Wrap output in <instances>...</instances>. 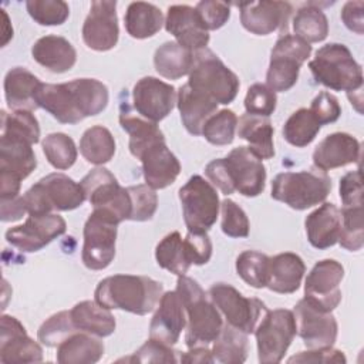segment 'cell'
Here are the masks:
<instances>
[{"label":"cell","instance_id":"cell-62","mask_svg":"<svg viewBox=\"0 0 364 364\" xmlns=\"http://www.w3.org/2000/svg\"><path fill=\"white\" fill-rule=\"evenodd\" d=\"M179 361L182 363H213L215 358L212 351L206 347H191L189 351L181 355Z\"/></svg>","mask_w":364,"mask_h":364},{"label":"cell","instance_id":"cell-61","mask_svg":"<svg viewBox=\"0 0 364 364\" xmlns=\"http://www.w3.org/2000/svg\"><path fill=\"white\" fill-rule=\"evenodd\" d=\"M26 205L23 200V196H17L14 199L1 200V220L3 222H11L20 219L26 213Z\"/></svg>","mask_w":364,"mask_h":364},{"label":"cell","instance_id":"cell-11","mask_svg":"<svg viewBox=\"0 0 364 364\" xmlns=\"http://www.w3.org/2000/svg\"><path fill=\"white\" fill-rule=\"evenodd\" d=\"M296 318L291 310H266L255 328L257 357L262 364L280 363L296 336Z\"/></svg>","mask_w":364,"mask_h":364},{"label":"cell","instance_id":"cell-8","mask_svg":"<svg viewBox=\"0 0 364 364\" xmlns=\"http://www.w3.org/2000/svg\"><path fill=\"white\" fill-rule=\"evenodd\" d=\"M92 210L100 212L119 225L129 220L131 200L127 188H122L117 178L102 166L91 169L80 182Z\"/></svg>","mask_w":364,"mask_h":364},{"label":"cell","instance_id":"cell-49","mask_svg":"<svg viewBox=\"0 0 364 364\" xmlns=\"http://www.w3.org/2000/svg\"><path fill=\"white\" fill-rule=\"evenodd\" d=\"M75 331L78 330L71 321L70 311H60L57 314H53L40 326L37 337L41 344L47 347H57L61 341H64L70 334Z\"/></svg>","mask_w":364,"mask_h":364},{"label":"cell","instance_id":"cell-46","mask_svg":"<svg viewBox=\"0 0 364 364\" xmlns=\"http://www.w3.org/2000/svg\"><path fill=\"white\" fill-rule=\"evenodd\" d=\"M341 228L338 243L341 247L357 252L364 245V216L363 206H347L340 210Z\"/></svg>","mask_w":364,"mask_h":364},{"label":"cell","instance_id":"cell-44","mask_svg":"<svg viewBox=\"0 0 364 364\" xmlns=\"http://www.w3.org/2000/svg\"><path fill=\"white\" fill-rule=\"evenodd\" d=\"M43 152L55 169H68L75 164L77 159V146L71 136L63 132L48 134L43 144Z\"/></svg>","mask_w":364,"mask_h":364},{"label":"cell","instance_id":"cell-59","mask_svg":"<svg viewBox=\"0 0 364 364\" xmlns=\"http://www.w3.org/2000/svg\"><path fill=\"white\" fill-rule=\"evenodd\" d=\"M205 175L212 182V185L216 186L222 193L230 195V193L235 192L233 188H232V183H230L223 158H218V159L210 161L205 168Z\"/></svg>","mask_w":364,"mask_h":364},{"label":"cell","instance_id":"cell-3","mask_svg":"<svg viewBox=\"0 0 364 364\" xmlns=\"http://www.w3.org/2000/svg\"><path fill=\"white\" fill-rule=\"evenodd\" d=\"M176 291L186 311V347H206L216 340L223 327L218 307L206 297L198 282L185 274L176 280Z\"/></svg>","mask_w":364,"mask_h":364},{"label":"cell","instance_id":"cell-26","mask_svg":"<svg viewBox=\"0 0 364 364\" xmlns=\"http://www.w3.org/2000/svg\"><path fill=\"white\" fill-rule=\"evenodd\" d=\"M33 145L18 136L0 134V176L26 179L37 166Z\"/></svg>","mask_w":364,"mask_h":364},{"label":"cell","instance_id":"cell-28","mask_svg":"<svg viewBox=\"0 0 364 364\" xmlns=\"http://www.w3.org/2000/svg\"><path fill=\"white\" fill-rule=\"evenodd\" d=\"M306 235L310 245L316 249H327L338 242L341 228L340 209L330 202L313 210L304 220Z\"/></svg>","mask_w":364,"mask_h":364},{"label":"cell","instance_id":"cell-13","mask_svg":"<svg viewBox=\"0 0 364 364\" xmlns=\"http://www.w3.org/2000/svg\"><path fill=\"white\" fill-rule=\"evenodd\" d=\"M117 223L105 215L92 210L84 225L81 259L90 270H102L115 256Z\"/></svg>","mask_w":364,"mask_h":364},{"label":"cell","instance_id":"cell-30","mask_svg":"<svg viewBox=\"0 0 364 364\" xmlns=\"http://www.w3.org/2000/svg\"><path fill=\"white\" fill-rule=\"evenodd\" d=\"M306 273L303 259L291 252L279 253L269 259V276L266 287L274 293H294Z\"/></svg>","mask_w":364,"mask_h":364},{"label":"cell","instance_id":"cell-57","mask_svg":"<svg viewBox=\"0 0 364 364\" xmlns=\"http://www.w3.org/2000/svg\"><path fill=\"white\" fill-rule=\"evenodd\" d=\"M340 198L343 206H363L361 171L355 169L340 179Z\"/></svg>","mask_w":364,"mask_h":364},{"label":"cell","instance_id":"cell-24","mask_svg":"<svg viewBox=\"0 0 364 364\" xmlns=\"http://www.w3.org/2000/svg\"><path fill=\"white\" fill-rule=\"evenodd\" d=\"M361 145L357 138L347 132H334L327 135L313 152V164L321 171L346 166L360 162Z\"/></svg>","mask_w":364,"mask_h":364},{"label":"cell","instance_id":"cell-32","mask_svg":"<svg viewBox=\"0 0 364 364\" xmlns=\"http://www.w3.org/2000/svg\"><path fill=\"white\" fill-rule=\"evenodd\" d=\"M119 124L129 135V152L136 159H139L142 152L155 142L165 141V136L158 125L141 115H134L127 101L119 107Z\"/></svg>","mask_w":364,"mask_h":364},{"label":"cell","instance_id":"cell-33","mask_svg":"<svg viewBox=\"0 0 364 364\" xmlns=\"http://www.w3.org/2000/svg\"><path fill=\"white\" fill-rule=\"evenodd\" d=\"M239 138L249 142V149L259 159H270L274 156L273 125L269 117L243 114L237 119Z\"/></svg>","mask_w":364,"mask_h":364},{"label":"cell","instance_id":"cell-16","mask_svg":"<svg viewBox=\"0 0 364 364\" xmlns=\"http://www.w3.org/2000/svg\"><path fill=\"white\" fill-rule=\"evenodd\" d=\"M65 229L67 223L60 215H30L23 225L10 228L6 232V240L16 249L31 253L43 249L51 240L64 235Z\"/></svg>","mask_w":364,"mask_h":364},{"label":"cell","instance_id":"cell-38","mask_svg":"<svg viewBox=\"0 0 364 364\" xmlns=\"http://www.w3.org/2000/svg\"><path fill=\"white\" fill-rule=\"evenodd\" d=\"M80 152L90 164H107L115 154V139L108 128L94 125L82 134L80 139Z\"/></svg>","mask_w":364,"mask_h":364},{"label":"cell","instance_id":"cell-10","mask_svg":"<svg viewBox=\"0 0 364 364\" xmlns=\"http://www.w3.org/2000/svg\"><path fill=\"white\" fill-rule=\"evenodd\" d=\"M178 193L188 230L206 233L215 225L220 208L213 185L200 175H193Z\"/></svg>","mask_w":364,"mask_h":364},{"label":"cell","instance_id":"cell-2","mask_svg":"<svg viewBox=\"0 0 364 364\" xmlns=\"http://www.w3.org/2000/svg\"><path fill=\"white\" fill-rule=\"evenodd\" d=\"M164 287L148 276L114 274L102 279L95 291V301L107 309H117L144 316L155 310Z\"/></svg>","mask_w":364,"mask_h":364},{"label":"cell","instance_id":"cell-12","mask_svg":"<svg viewBox=\"0 0 364 364\" xmlns=\"http://www.w3.org/2000/svg\"><path fill=\"white\" fill-rule=\"evenodd\" d=\"M209 299L225 316L228 324L246 334L255 331L262 313L267 310L262 300L245 297L228 283H215L209 289Z\"/></svg>","mask_w":364,"mask_h":364},{"label":"cell","instance_id":"cell-29","mask_svg":"<svg viewBox=\"0 0 364 364\" xmlns=\"http://www.w3.org/2000/svg\"><path fill=\"white\" fill-rule=\"evenodd\" d=\"M33 58L51 73L70 71L77 61L74 46L61 36H44L31 47Z\"/></svg>","mask_w":364,"mask_h":364},{"label":"cell","instance_id":"cell-20","mask_svg":"<svg viewBox=\"0 0 364 364\" xmlns=\"http://www.w3.org/2000/svg\"><path fill=\"white\" fill-rule=\"evenodd\" d=\"M242 26L256 36L286 30L293 6L287 1H250L237 4Z\"/></svg>","mask_w":364,"mask_h":364},{"label":"cell","instance_id":"cell-15","mask_svg":"<svg viewBox=\"0 0 364 364\" xmlns=\"http://www.w3.org/2000/svg\"><path fill=\"white\" fill-rule=\"evenodd\" d=\"M293 314L296 318V333L309 350L333 347L338 326L331 311L320 310L303 297L294 306Z\"/></svg>","mask_w":364,"mask_h":364},{"label":"cell","instance_id":"cell-40","mask_svg":"<svg viewBox=\"0 0 364 364\" xmlns=\"http://www.w3.org/2000/svg\"><path fill=\"white\" fill-rule=\"evenodd\" d=\"M293 30L306 43H318L328 34V20L316 3H306L293 17Z\"/></svg>","mask_w":364,"mask_h":364},{"label":"cell","instance_id":"cell-39","mask_svg":"<svg viewBox=\"0 0 364 364\" xmlns=\"http://www.w3.org/2000/svg\"><path fill=\"white\" fill-rule=\"evenodd\" d=\"M212 355L215 361L223 364H240L247 357V334L230 324H223L219 336L213 341Z\"/></svg>","mask_w":364,"mask_h":364},{"label":"cell","instance_id":"cell-22","mask_svg":"<svg viewBox=\"0 0 364 364\" xmlns=\"http://www.w3.org/2000/svg\"><path fill=\"white\" fill-rule=\"evenodd\" d=\"M165 30L176 38L178 44L193 53L206 48L210 40L196 10L186 4L168 7Z\"/></svg>","mask_w":364,"mask_h":364},{"label":"cell","instance_id":"cell-1","mask_svg":"<svg viewBox=\"0 0 364 364\" xmlns=\"http://www.w3.org/2000/svg\"><path fill=\"white\" fill-rule=\"evenodd\" d=\"M36 102L61 124H78L105 109L108 88L95 78H77L63 84L41 82Z\"/></svg>","mask_w":364,"mask_h":364},{"label":"cell","instance_id":"cell-14","mask_svg":"<svg viewBox=\"0 0 364 364\" xmlns=\"http://www.w3.org/2000/svg\"><path fill=\"white\" fill-rule=\"evenodd\" d=\"M344 277V267L334 259L317 262L306 277L304 299L314 307L333 311L341 301L340 283Z\"/></svg>","mask_w":364,"mask_h":364},{"label":"cell","instance_id":"cell-35","mask_svg":"<svg viewBox=\"0 0 364 364\" xmlns=\"http://www.w3.org/2000/svg\"><path fill=\"white\" fill-rule=\"evenodd\" d=\"M71 321L78 331L90 333L97 337H108L115 330V318L109 309L97 301L84 300L70 310Z\"/></svg>","mask_w":364,"mask_h":364},{"label":"cell","instance_id":"cell-54","mask_svg":"<svg viewBox=\"0 0 364 364\" xmlns=\"http://www.w3.org/2000/svg\"><path fill=\"white\" fill-rule=\"evenodd\" d=\"M195 10L208 31L220 28L230 17V9L223 1L203 0L196 4Z\"/></svg>","mask_w":364,"mask_h":364},{"label":"cell","instance_id":"cell-25","mask_svg":"<svg viewBox=\"0 0 364 364\" xmlns=\"http://www.w3.org/2000/svg\"><path fill=\"white\" fill-rule=\"evenodd\" d=\"M139 161L142 162L144 179L152 189H164L172 185L181 172V164L165 141L155 142L146 148Z\"/></svg>","mask_w":364,"mask_h":364},{"label":"cell","instance_id":"cell-63","mask_svg":"<svg viewBox=\"0 0 364 364\" xmlns=\"http://www.w3.org/2000/svg\"><path fill=\"white\" fill-rule=\"evenodd\" d=\"M1 11V16H3V20H4V23H3V30H4V34H3V41H1V46H6L7 44V41L13 37V28H11V26H10V23H9V16H7V13H6V10H0Z\"/></svg>","mask_w":364,"mask_h":364},{"label":"cell","instance_id":"cell-9","mask_svg":"<svg viewBox=\"0 0 364 364\" xmlns=\"http://www.w3.org/2000/svg\"><path fill=\"white\" fill-rule=\"evenodd\" d=\"M311 46L293 34H283L270 53L266 85L274 92L289 91L299 78L301 64L310 57Z\"/></svg>","mask_w":364,"mask_h":364},{"label":"cell","instance_id":"cell-36","mask_svg":"<svg viewBox=\"0 0 364 364\" xmlns=\"http://www.w3.org/2000/svg\"><path fill=\"white\" fill-rule=\"evenodd\" d=\"M193 64V51L176 41H166L154 54V65L159 75L168 80H178L189 75Z\"/></svg>","mask_w":364,"mask_h":364},{"label":"cell","instance_id":"cell-60","mask_svg":"<svg viewBox=\"0 0 364 364\" xmlns=\"http://www.w3.org/2000/svg\"><path fill=\"white\" fill-rule=\"evenodd\" d=\"M363 10H364V3L360 0L347 1L341 9V20L346 24V27L360 36L364 33Z\"/></svg>","mask_w":364,"mask_h":364},{"label":"cell","instance_id":"cell-51","mask_svg":"<svg viewBox=\"0 0 364 364\" xmlns=\"http://www.w3.org/2000/svg\"><path fill=\"white\" fill-rule=\"evenodd\" d=\"M277 104L276 92L266 84L256 82L247 88L245 97V109L247 114L269 117L274 112Z\"/></svg>","mask_w":364,"mask_h":364},{"label":"cell","instance_id":"cell-7","mask_svg":"<svg viewBox=\"0 0 364 364\" xmlns=\"http://www.w3.org/2000/svg\"><path fill=\"white\" fill-rule=\"evenodd\" d=\"M188 84L213 98L218 104H230L239 91L237 75L209 48L193 53Z\"/></svg>","mask_w":364,"mask_h":364},{"label":"cell","instance_id":"cell-21","mask_svg":"<svg viewBox=\"0 0 364 364\" xmlns=\"http://www.w3.org/2000/svg\"><path fill=\"white\" fill-rule=\"evenodd\" d=\"M0 328V361L3 364L43 360V348L27 336L24 326L16 317L3 314Z\"/></svg>","mask_w":364,"mask_h":364},{"label":"cell","instance_id":"cell-23","mask_svg":"<svg viewBox=\"0 0 364 364\" xmlns=\"http://www.w3.org/2000/svg\"><path fill=\"white\" fill-rule=\"evenodd\" d=\"M186 326V311L176 290L161 296L149 324V338L173 346Z\"/></svg>","mask_w":364,"mask_h":364},{"label":"cell","instance_id":"cell-52","mask_svg":"<svg viewBox=\"0 0 364 364\" xmlns=\"http://www.w3.org/2000/svg\"><path fill=\"white\" fill-rule=\"evenodd\" d=\"M222 232L229 237H246L249 235V219L245 210L232 199H225L220 203Z\"/></svg>","mask_w":364,"mask_h":364},{"label":"cell","instance_id":"cell-56","mask_svg":"<svg viewBox=\"0 0 364 364\" xmlns=\"http://www.w3.org/2000/svg\"><path fill=\"white\" fill-rule=\"evenodd\" d=\"M309 109L314 114L320 125L336 122L341 114V107L338 104V100L327 91L318 92L311 101V105Z\"/></svg>","mask_w":364,"mask_h":364},{"label":"cell","instance_id":"cell-37","mask_svg":"<svg viewBox=\"0 0 364 364\" xmlns=\"http://www.w3.org/2000/svg\"><path fill=\"white\" fill-rule=\"evenodd\" d=\"M124 21L127 33L134 38L142 40L155 36L161 30L164 16L162 11L151 3L134 1L128 6Z\"/></svg>","mask_w":364,"mask_h":364},{"label":"cell","instance_id":"cell-17","mask_svg":"<svg viewBox=\"0 0 364 364\" xmlns=\"http://www.w3.org/2000/svg\"><path fill=\"white\" fill-rule=\"evenodd\" d=\"M223 159L233 191L247 198H255L263 192L266 168L247 146L232 149Z\"/></svg>","mask_w":364,"mask_h":364},{"label":"cell","instance_id":"cell-31","mask_svg":"<svg viewBox=\"0 0 364 364\" xmlns=\"http://www.w3.org/2000/svg\"><path fill=\"white\" fill-rule=\"evenodd\" d=\"M41 81L23 67L11 68L4 78V95L10 109L33 111L38 108L36 94Z\"/></svg>","mask_w":364,"mask_h":364},{"label":"cell","instance_id":"cell-55","mask_svg":"<svg viewBox=\"0 0 364 364\" xmlns=\"http://www.w3.org/2000/svg\"><path fill=\"white\" fill-rule=\"evenodd\" d=\"M186 259L191 264H206L212 256V242L208 233L188 232L183 239Z\"/></svg>","mask_w":364,"mask_h":364},{"label":"cell","instance_id":"cell-58","mask_svg":"<svg viewBox=\"0 0 364 364\" xmlns=\"http://www.w3.org/2000/svg\"><path fill=\"white\" fill-rule=\"evenodd\" d=\"M346 357L343 351L334 350L331 347L314 348L309 351H301L297 355L289 358V363H346Z\"/></svg>","mask_w":364,"mask_h":364},{"label":"cell","instance_id":"cell-50","mask_svg":"<svg viewBox=\"0 0 364 364\" xmlns=\"http://www.w3.org/2000/svg\"><path fill=\"white\" fill-rule=\"evenodd\" d=\"M131 200L129 220L145 222L152 219L158 208V196L155 189L145 185H134L127 188Z\"/></svg>","mask_w":364,"mask_h":364},{"label":"cell","instance_id":"cell-41","mask_svg":"<svg viewBox=\"0 0 364 364\" xmlns=\"http://www.w3.org/2000/svg\"><path fill=\"white\" fill-rule=\"evenodd\" d=\"M321 125L309 108L294 111L283 125V138L293 146H307L318 134Z\"/></svg>","mask_w":364,"mask_h":364},{"label":"cell","instance_id":"cell-34","mask_svg":"<svg viewBox=\"0 0 364 364\" xmlns=\"http://www.w3.org/2000/svg\"><path fill=\"white\" fill-rule=\"evenodd\" d=\"M104 355V343L90 333L75 331L57 346L61 364H92Z\"/></svg>","mask_w":364,"mask_h":364},{"label":"cell","instance_id":"cell-45","mask_svg":"<svg viewBox=\"0 0 364 364\" xmlns=\"http://www.w3.org/2000/svg\"><path fill=\"white\" fill-rule=\"evenodd\" d=\"M237 117L232 109H220L210 115L202 127L200 135L212 145H229L235 139Z\"/></svg>","mask_w":364,"mask_h":364},{"label":"cell","instance_id":"cell-27","mask_svg":"<svg viewBox=\"0 0 364 364\" xmlns=\"http://www.w3.org/2000/svg\"><path fill=\"white\" fill-rule=\"evenodd\" d=\"M176 105L185 129L195 136L200 135L203 124L218 109V102L213 98L191 87L188 82L179 88Z\"/></svg>","mask_w":364,"mask_h":364},{"label":"cell","instance_id":"cell-19","mask_svg":"<svg viewBox=\"0 0 364 364\" xmlns=\"http://www.w3.org/2000/svg\"><path fill=\"white\" fill-rule=\"evenodd\" d=\"M175 87L155 77L141 78L132 90V101L136 112L151 122L162 121L175 107Z\"/></svg>","mask_w":364,"mask_h":364},{"label":"cell","instance_id":"cell-6","mask_svg":"<svg viewBox=\"0 0 364 364\" xmlns=\"http://www.w3.org/2000/svg\"><path fill=\"white\" fill-rule=\"evenodd\" d=\"M85 199L82 186L60 172L41 178L23 195L26 210L31 216L48 215L53 210H73Z\"/></svg>","mask_w":364,"mask_h":364},{"label":"cell","instance_id":"cell-43","mask_svg":"<svg viewBox=\"0 0 364 364\" xmlns=\"http://www.w3.org/2000/svg\"><path fill=\"white\" fill-rule=\"evenodd\" d=\"M269 256L256 250H245L236 259L239 277L255 289L266 287L269 276Z\"/></svg>","mask_w":364,"mask_h":364},{"label":"cell","instance_id":"cell-18","mask_svg":"<svg viewBox=\"0 0 364 364\" xmlns=\"http://www.w3.org/2000/svg\"><path fill=\"white\" fill-rule=\"evenodd\" d=\"M117 1H92L90 13L82 24V40L95 51H108L118 43L119 27L117 17Z\"/></svg>","mask_w":364,"mask_h":364},{"label":"cell","instance_id":"cell-42","mask_svg":"<svg viewBox=\"0 0 364 364\" xmlns=\"http://www.w3.org/2000/svg\"><path fill=\"white\" fill-rule=\"evenodd\" d=\"M155 259L162 269L178 276L185 274L191 267L179 232H171L156 245Z\"/></svg>","mask_w":364,"mask_h":364},{"label":"cell","instance_id":"cell-48","mask_svg":"<svg viewBox=\"0 0 364 364\" xmlns=\"http://www.w3.org/2000/svg\"><path fill=\"white\" fill-rule=\"evenodd\" d=\"M26 9L30 17L41 26H60L70 16V7L63 0H28Z\"/></svg>","mask_w":364,"mask_h":364},{"label":"cell","instance_id":"cell-5","mask_svg":"<svg viewBox=\"0 0 364 364\" xmlns=\"http://www.w3.org/2000/svg\"><path fill=\"white\" fill-rule=\"evenodd\" d=\"M331 191L330 176L318 169L282 172L272 181V198L296 210L321 203Z\"/></svg>","mask_w":364,"mask_h":364},{"label":"cell","instance_id":"cell-4","mask_svg":"<svg viewBox=\"0 0 364 364\" xmlns=\"http://www.w3.org/2000/svg\"><path fill=\"white\" fill-rule=\"evenodd\" d=\"M309 68L314 80L330 90L351 94L363 88V68L344 44L328 43L320 47Z\"/></svg>","mask_w":364,"mask_h":364},{"label":"cell","instance_id":"cell-47","mask_svg":"<svg viewBox=\"0 0 364 364\" xmlns=\"http://www.w3.org/2000/svg\"><path fill=\"white\" fill-rule=\"evenodd\" d=\"M0 134L14 135L28 141L31 145L40 141V125L31 111H13L7 114L1 111Z\"/></svg>","mask_w":364,"mask_h":364},{"label":"cell","instance_id":"cell-53","mask_svg":"<svg viewBox=\"0 0 364 364\" xmlns=\"http://www.w3.org/2000/svg\"><path fill=\"white\" fill-rule=\"evenodd\" d=\"M176 353L171 348V346L149 338L145 344H142L132 357L127 358V361L136 363H176Z\"/></svg>","mask_w":364,"mask_h":364}]
</instances>
